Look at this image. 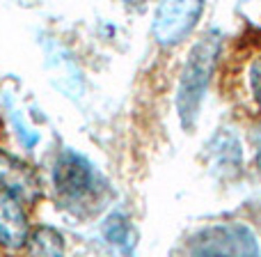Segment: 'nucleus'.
Listing matches in <instances>:
<instances>
[{
    "mask_svg": "<svg viewBox=\"0 0 261 257\" xmlns=\"http://www.w3.org/2000/svg\"><path fill=\"white\" fill-rule=\"evenodd\" d=\"M218 41L213 37H206L204 41H199V46L193 49L188 64H186L184 78H181V90H179V110L184 122H190V115H195L202 99V92L206 87L208 78H211L213 60H216Z\"/></svg>",
    "mask_w": 261,
    "mask_h": 257,
    "instance_id": "obj_1",
    "label": "nucleus"
},
{
    "mask_svg": "<svg viewBox=\"0 0 261 257\" xmlns=\"http://www.w3.org/2000/svg\"><path fill=\"white\" fill-rule=\"evenodd\" d=\"M202 5L193 3H167L161 5L153 21V35L161 44H174L184 35H188L190 28L195 26Z\"/></svg>",
    "mask_w": 261,
    "mask_h": 257,
    "instance_id": "obj_2",
    "label": "nucleus"
},
{
    "mask_svg": "<svg viewBox=\"0 0 261 257\" xmlns=\"http://www.w3.org/2000/svg\"><path fill=\"white\" fill-rule=\"evenodd\" d=\"M0 191L14 195L18 202H35L41 193V186L28 163L18 161L7 152H0Z\"/></svg>",
    "mask_w": 261,
    "mask_h": 257,
    "instance_id": "obj_3",
    "label": "nucleus"
},
{
    "mask_svg": "<svg viewBox=\"0 0 261 257\" xmlns=\"http://www.w3.org/2000/svg\"><path fill=\"white\" fill-rule=\"evenodd\" d=\"M53 181L62 195H81L90 189L92 170L85 158H81L73 152H64L55 163Z\"/></svg>",
    "mask_w": 261,
    "mask_h": 257,
    "instance_id": "obj_4",
    "label": "nucleus"
},
{
    "mask_svg": "<svg viewBox=\"0 0 261 257\" xmlns=\"http://www.w3.org/2000/svg\"><path fill=\"white\" fill-rule=\"evenodd\" d=\"M28 241V218L21 202L14 195L0 191V244L21 248Z\"/></svg>",
    "mask_w": 261,
    "mask_h": 257,
    "instance_id": "obj_5",
    "label": "nucleus"
},
{
    "mask_svg": "<svg viewBox=\"0 0 261 257\" xmlns=\"http://www.w3.org/2000/svg\"><path fill=\"white\" fill-rule=\"evenodd\" d=\"M30 257H64V239L53 227H37L28 239Z\"/></svg>",
    "mask_w": 261,
    "mask_h": 257,
    "instance_id": "obj_6",
    "label": "nucleus"
},
{
    "mask_svg": "<svg viewBox=\"0 0 261 257\" xmlns=\"http://www.w3.org/2000/svg\"><path fill=\"white\" fill-rule=\"evenodd\" d=\"M250 87H252L254 101H257V106L261 110V55L252 62V67H250Z\"/></svg>",
    "mask_w": 261,
    "mask_h": 257,
    "instance_id": "obj_7",
    "label": "nucleus"
},
{
    "mask_svg": "<svg viewBox=\"0 0 261 257\" xmlns=\"http://www.w3.org/2000/svg\"><path fill=\"white\" fill-rule=\"evenodd\" d=\"M259 168H261V145H259Z\"/></svg>",
    "mask_w": 261,
    "mask_h": 257,
    "instance_id": "obj_8",
    "label": "nucleus"
}]
</instances>
